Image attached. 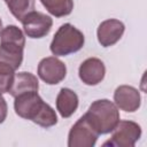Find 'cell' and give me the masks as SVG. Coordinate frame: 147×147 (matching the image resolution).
Masks as SVG:
<instances>
[{"instance_id": "3", "label": "cell", "mask_w": 147, "mask_h": 147, "mask_svg": "<svg viewBox=\"0 0 147 147\" xmlns=\"http://www.w3.org/2000/svg\"><path fill=\"white\" fill-rule=\"evenodd\" d=\"M84 116L99 134L111 132L119 122L118 108L108 99H101L92 102Z\"/></svg>"}, {"instance_id": "9", "label": "cell", "mask_w": 147, "mask_h": 147, "mask_svg": "<svg viewBox=\"0 0 147 147\" xmlns=\"http://www.w3.org/2000/svg\"><path fill=\"white\" fill-rule=\"evenodd\" d=\"M125 26L123 22L116 18H109L101 22L96 30L98 41L103 47L115 45L123 36Z\"/></svg>"}, {"instance_id": "2", "label": "cell", "mask_w": 147, "mask_h": 147, "mask_svg": "<svg viewBox=\"0 0 147 147\" xmlns=\"http://www.w3.org/2000/svg\"><path fill=\"white\" fill-rule=\"evenodd\" d=\"M25 37L16 25H7L0 33V63L17 70L23 61Z\"/></svg>"}, {"instance_id": "16", "label": "cell", "mask_w": 147, "mask_h": 147, "mask_svg": "<svg viewBox=\"0 0 147 147\" xmlns=\"http://www.w3.org/2000/svg\"><path fill=\"white\" fill-rule=\"evenodd\" d=\"M15 77V70L10 67L0 63V94L8 93Z\"/></svg>"}, {"instance_id": "6", "label": "cell", "mask_w": 147, "mask_h": 147, "mask_svg": "<svg viewBox=\"0 0 147 147\" xmlns=\"http://www.w3.org/2000/svg\"><path fill=\"white\" fill-rule=\"evenodd\" d=\"M100 134L98 131L88 123L86 117L83 115L70 129L68 136L69 147H92L95 145L98 137Z\"/></svg>"}, {"instance_id": "18", "label": "cell", "mask_w": 147, "mask_h": 147, "mask_svg": "<svg viewBox=\"0 0 147 147\" xmlns=\"http://www.w3.org/2000/svg\"><path fill=\"white\" fill-rule=\"evenodd\" d=\"M1 31H2V22L0 20V33H1Z\"/></svg>"}, {"instance_id": "1", "label": "cell", "mask_w": 147, "mask_h": 147, "mask_svg": "<svg viewBox=\"0 0 147 147\" xmlns=\"http://www.w3.org/2000/svg\"><path fill=\"white\" fill-rule=\"evenodd\" d=\"M14 109L20 117L30 119L42 127H51L57 123L55 110L40 98L38 92H28L15 96Z\"/></svg>"}, {"instance_id": "10", "label": "cell", "mask_w": 147, "mask_h": 147, "mask_svg": "<svg viewBox=\"0 0 147 147\" xmlns=\"http://www.w3.org/2000/svg\"><path fill=\"white\" fill-rule=\"evenodd\" d=\"M106 74V67L103 62L98 57L86 59L78 69V75L80 80L90 86L98 85L102 82Z\"/></svg>"}, {"instance_id": "4", "label": "cell", "mask_w": 147, "mask_h": 147, "mask_svg": "<svg viewBox=\"0 0 147 147\" xmlns=\"http://www.w3.org/2000/svg\"><path fill=\"white\" fill-rule=\"evenodd\" d=\"M85 42L84 34L80 30L70 23L62 24L53 37L51 42V52L55 56H65L76 53L83 48Z\"/></svg>"}, {"instance_id": "14", "label": "cell", "mask_w": 147, "mask_h": 147, "mask_svg": "<svg viewBox=\"0 0 147 147\" xmlns=\"http://www.w3.org/2000/svg\"><path fill=\"white\" fill-rule=\"evenodd\" d=\"M40 2L55 17L67 16L74 9V0H40Z\"/></svg>"}, {"instance_id": "15", "label": "cell", "mask_w": 147, "mask_h": 147, "mask_svg": "<svg viewBox=\"0 0 147 147\" xmlns=\"http://www.w3.org/2000/svg\"><path fill=\"white\" fill-rule=\"evenodd\" d=\"M5 2L18 21H22L25 15L33 11L36 6V0H5Z\"/></svg>"}, {"instance_id": "7", "label": "cell", "mask_w": 147, "mask_h": 147, "mask_svg": "<svg viewBox=\"0 0 147 147\" xmlns=\"http://www.w3.org/2000/svg\"><path fill=\"white\" fill-rule=\"evenodd\" d=\"M21 22L23 24L24 33L33 39L42 38L48 34L53 25V20L51 16L36 10L25 15Z\"/></svg>"}, {"instance_id": "17", "label": "cell", "mask_w": 147, "mask_h": 147, "mask_svg": "<svg viewBox=\"0 0 147 147\" xmlns=\"http://www.w3.org/2000/svg\"><path fill=\"white\" fill-rule=\"evenodd\" d=\"M7 111H8L7 102H6L5 98L0 94V124L5 122V119L7 117Z\"/></svg>"}, {"instance_id": "8", "label": "cell", "mask_w": 147, "mask_h": 147, "mask_svg": "<svg viewBox=\"0 0 147 147\" xmlns=\"http://www.w3.org/2000/svg\"><path fill=\"white\" fill-rule=\"evenodd\" d=\"M67 67L56 56L42 59L38 64L39 78L48 85H56L65 78Z\"/></svg>"}, {"instance_id": "11", "label": "cell", "mask_w": 147, "mask_h": 147, "mask_svg": "<svg viewBox=\"0 0 147 147\" xmlns=\"http://www.w3.org/2000/svg\"><path fill=\"white\" fill-rule=\"evenodd\" d=\"M114 101L117 108L126 113H133L139 109L141 98L139 91L130 85H121L114 92Z\"/></svg>"}, {"instance_id": "13", "label": "cell", "mask_w": 147, "mask_h": 147, "mask_svg": "<svg viewBox=\"0 0 147 147\" xmlns=\"http://www.w3.org/2000/svg\"><path fill=\"white\" fill-rule=\"evenodd\" d=\"M78 108V95L68 87L60 90L56 96V109L63 118L70 117Z\"/></svg>"}, {"instance_id": "5", "label": "cell", "mask_w": 147, "mask_h": 147, "mask_svg": "<svg viewBox=\"0 0 147 147\" xmlns=\"http://www.w3.org/2000/svg\"><path fill=\"white\" fill-rule=\"evenodd\" d=\"M111 132V138L103 142V146L133 147L141 136V127L132 121H119Z\"/></svg>"}, {"instance_id": "12", "label": "cell", "mask_w": 147, "mask_h": 147, "mask_svg": "<svg viewBox=\"0 0 147 147\" xmlns=\"http://www.w3.org/2000/svg\"><path fill=\"white\" fill-rule=\"evenodd\" d=\"M38 88H39V82L37 77L31 72L22 71L15 75L13 85L8 93L15 98L23 93L38 92Z\"/></svg>"}]
</instances>
